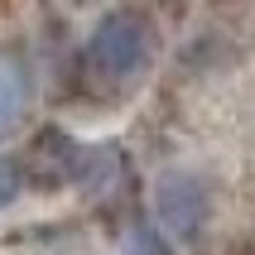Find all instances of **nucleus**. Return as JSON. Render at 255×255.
Listing matches in <instances>:
<instances>
[{"mask_svg": "<svg viewBox=\"0 0 255 255\" xmlns=\"http://www.w3.org/2000/svg\"><path fill=\"white\" fill-rule=\"evenodd\" d=\"M154 207H159V222L173 231V236H198L202 222H207V207H212V198H207V183H202L198 173L188 169H173L164 173L154 183Z\"/></svg>", "mask_w": 255, "mask_h": 255, "instance_id": "nucleus-2", "label": "nucleus"}, {"mask_svg": "<svg viewBox=\"0 0 255 255\" xmlns=\"http://www.w3.org/2000/svg\"><path fill=\"white\" fill-rule=\"evenodd\" d=\"M149 58H154V29L135 10L106 14L87 39V68L101 82H135L149 68Z\"/></svg>", "mask_w": 255, "mask_h": 255, "instance_id": "nucleus-1", "label": "nucleus"}, {"mask_svg": "<svg viewBox=\"0 0 255 255\" xmlns=\"http://www.w3.org/2000/svg\"><path fill=\"white\" fill-rule=\"evenodd\" d=\"M19 188H24V173H19V164L0 154V207H10V202L19 198Z\"/></svg>", "mask_w": 255, "mask_h": 255, "instance_id": "nucleus-4", "label": "nucleus"}, {"mask_svg": "<svg viewBox=\"0 0 255 255\" xmlns=\"http://www.w3.org/2000/svg\"><path fill=\"white\" fill-rule=\"evenodd\" d=\"M29 101V77L14 58H0V130H10L19 116H24Z\"/></svg>", "mask_w": 255, "mask_h": 255, "instance_id": "nucleus-3", "label": "nucleus"}]
</instances>
